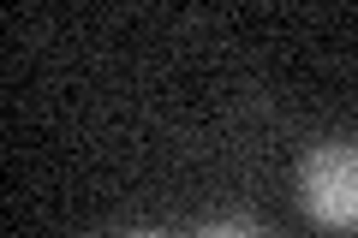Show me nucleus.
I'll return each instance as SVG.
<instances>
[{"label":"nucleus","mask_w":358,"mask_h":238,"mask_svg":"<svg viewBox=\"0 0 358 238\" xmlns=\"http://www.w3.org/2000/svg\"><path fill=\"white\" fill-rule=\"evenodd\" d=\"M299 202L322 226H352L358 221V149L352 143H322L299 161Z\"/></svg>","instance_id":"obj_1"},{"label":"nucleus","mask_w":358,"mask_h":238,"mask_svg":"<svg viewBox=\"0 0 358 238\" xmlns=\"http://www.w3.org/2000/svg\"><path fill=\"white\" fill-rule=\"evenodd\" d=\"M203 238H268L257 221H215V226H203Z\"/></svg>","instance_id":"obj_2"},{"label":"nucleus","mask_w":358,"mask_h":238,"mask_svg":"<svg viewBox=\"0 0 358 238\" xmlns=\"http://www.w3.org/2000/svg\"><path fill=\"white\" fill-rule=\"evenodd\" d=\"M131 238H162V232H131Z\"/></svg>","instance_id":"obj_3"}]
</instances>
